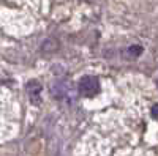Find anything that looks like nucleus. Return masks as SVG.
Segmentation results:
<instances>
[{"label":"nucleus","instance_id":"f257e3e1","mask_svg":"<svg viewBox=\"0 0 158 156\" xmlns=\"http://www.w3.org/2000/svg\"><path fill=\"white\" fill-rule=\"evenodd\" d=\"M77 93L84 98H94L100 93V81L94 76H84L77 82Z\"/></svg>","mask_w":158,"mask_h":156},{"label":"nucleus","instance_id":"39448f33","mask_svg":"<svg viewBox=\"0 0 158 156\" xmlns=\"http://www.w3.org/2000/svg\"><path fill=\"white\" fill-rule=\"evenodd\" d=\"M150 114H152V118L158 122V104H155V106L152 107V110H150Z\"/></svg>","mask_w":158,"mask_h":156},{"label":"nucleus","instance_id":"f03ea898","mask_svg":"<svg viewBox=\"0 0 158 156\" xmlns=\"http://www.w3.org/2000/svg\"><path fill=\"white\" fill-rule=\"evenodd\" d=\"M52 95L60 101H67V102H73L76 98V92L71 85V82L67 81H60L52 84Z\"/></svg>","mask_w":158,"mask_h":156},{"label":"nucleus","instance_id":"7ed1b4c3","mask_svg":"<svg viewBox=\"0 0 158 156\" xmlns=\"http://www.w3.org/2000/svg\"><path fill=\"white\" fill-rule=\"evenodd\" d=\"M25 88H27L30 101L35 104V106H38V104L41 102V84H40L38 81H29L27 85H25Z\"/></svg>","mask_w":158,"mask_h":156},{"label":"nucleus","instance_id":"20e7f679","mask_svg":"<svg viewBox=\"0 0 158 156\" xmlns=\"http://www.w3.org/2000/svg\"><path fill=\"white\" fill-rule=\"evenodd\" d=\"M141 52H142V47H141V46H131V47L128 49V54H130L131 57H138Z\"/></svg>","mask_w":158,"mask_h":156}]
</instances>
